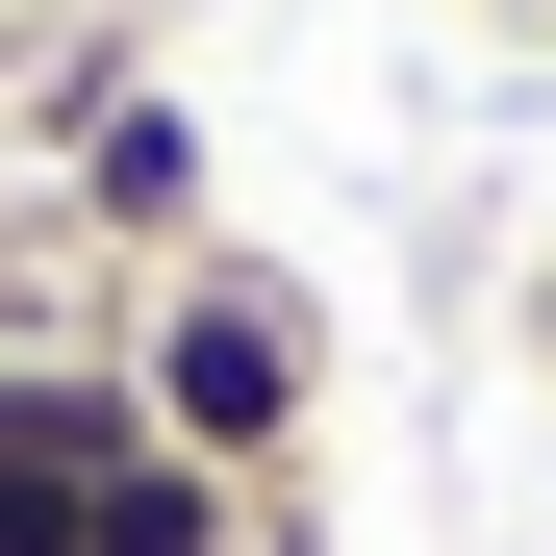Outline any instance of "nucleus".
I'll return each mask as SVG.
<instances>
[{
  "instance_id": "20e7f679",
  "label": "nucleus",
  "mask_w": 556,
  "mask_h": 556,
  "mask_svg": "<svg viewBox=\"0 0 556 556\" xmlns=\"http://www.w3.org/2000/svg\"><path fill=\"white\" fill-rule=\"evenodd\" d=\"M0 556H76V481H51V455H0Z\"/></svg>"
},
{
  "instance_id": "f257e3e1",
  "label": "nucleus",
  "mask_w": 556,
  "mask_h": 556,
  "mask_svg": "<svg viewBox=\"0 0 556 556\" xmlns=\"http://www.w3.org/2000/svg\"><path fill=\"white\" fill-rule=\"evenodd\" d=\"M127 405L152 455H203V481H304V430H329V278H278V253H177L152 278V329H127Z\"/></svg>"
},
{
  "instance_id": "f03ea898",
  "label": "nucleus",
  "mask_w": 556,
  "mask_h": 556,
  "mask_svg": "<svg viewBox=\"0 0 556 556\" xmlns=\"http://www.w3.org/2000/svg\"><path fill=\"white\" fill-rule=\"evenodd\" d=\"M76 228H127L152 278L203 253V102H152V76H102V102H76Z\"/></svg>"
},
{
  "instance_id": "39448f33",
  "label": "nucleus",
  "mask_w": 556,
  "mask_h": 556,
  "mask_svg": "<svg viewBox=\"0 0 556 556\" xmlns=\"http://www.w3.org/2000/svg\"><path fill=\"white\" fill-rule=\"evenodd\" d=\"M506 329H531V380H556V253H531V304H506Z\"/></svg>"
},
{
  "instance_id": "7ed1b4c3",
  "label": "nucleus",
  "mask_w": 556,
  "mask_h": 556,
  "mask_svg": "<svg viewBox=\"0 0 556 556\" xmlns=\"http://www.w3.org/2000/svg\"><path fill=\"white\" fill-rule=\"evenodd\" d=\"M76 556H253V481H203V455H102V481H76Z\"/></svg>"
}]
</instances>
